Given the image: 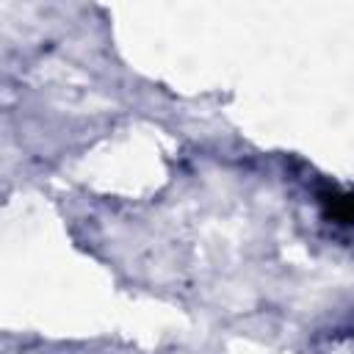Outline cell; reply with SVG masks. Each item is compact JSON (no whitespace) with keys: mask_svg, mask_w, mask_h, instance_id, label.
<instances>
[{"mask_svg":"<svg viewBox=\"0 0 354 354\" xmlns=\"http://www.w3.org/2000/svg\"><path fill=\"white\" fill-rule=\"evenodd\" d=\"M321 207H324V216L329 221L354 224V191L326 188V191H321Z\"/></svg>","mask_w":354,"mask_h":354,"instance_id":"1","label":"cell"}]
</instances>
